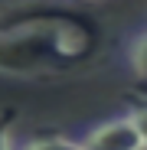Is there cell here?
<instances>
[{
	"instance_id": "6da1fadb",
	"label": "cell",
	"mask_w": 147,
	"mask_h": 150,
	"mask_svg": "<svg viewBox=\"0 0 147 150\" xmlns=\"http://www.w3.org/2000/svg\"><path fill=\"white\" fill-rule=\"evenodd\" d=\"M98 26L72 13H33L0 23V72L49 75L88 62L98 49Z\"/></svg>"
},
{
	"instance_id": "7a4b0ae2",
	"label": "cell",
	"mask_w": 147,
	"mask_h": 150,
	"mask_svg": "<svg viewBox=\"0 0 147 150\" xmlns=\"http://www.w3.org/2000/svg\"><path fill=\"white\" fill-rule=\"evenodd\" d=\"M79 144H82V150H144L141 131L128 111L118 117H108L102 124H92L79 137Z\"/></svg>"
},
{
	"instance_id": "5b68a950",
	"label": "cell",
	"mask_w": 147,
	"mask_h": 150,
	"mask_svg": "<svg viewBox=\"0 0 147 150\" xmlns=\"http://www.w3.org/2000/svg\"><path fill=\"white\" fill-rule=\"evenodd\" d=\"M128 114H131V121L137 124L141 140H144V150H147V98H137V101H131Z\"/></svg>"
},
{
	"instance_id": "3957f363",
	"label": "cell",
	"mask_w": 147,
	"mask_h": 150,
	"mask_svg": "<svg viewBox=\"0 0 147 150\" xmlns=\"http://www.w3.org/2000/svg\"><path fill=\"white\" fill-rule=\"evenodd\" d=\"M128 65H131V72L137 75V79L147 82V30L131 39V46H128Z\"/></svg>"
},
{
	"instance_id": "277c9868",
	"label": "cell",
	"mask_w": 147,
	"mask_h": 150,
	"mask_svg": "<svg viewBox=\"0 0 147 150\" xmlns=\"http://www.w3.org/2000/svg\"><path fill=\"white\" fill-rule=\"evenodd\" d=\"M20 150H82V144L72 137H33L26 144H20Z\"/></svg>"
},
{
	"instance_id": "8992f818",
	"label": "cell",
	"mask_w": 147,
	"mask_h": 150,
	"mask_svg": "<svg viewBox=\"0 0 147 150\" xmlns=\"http://www.w3.org/2000/svg\"><path fill=\"white\" fill-rule=\"evenodd\" d=\"M13 124L16 111H0V150H13Z\"/></svg>"
}]
</instances>
